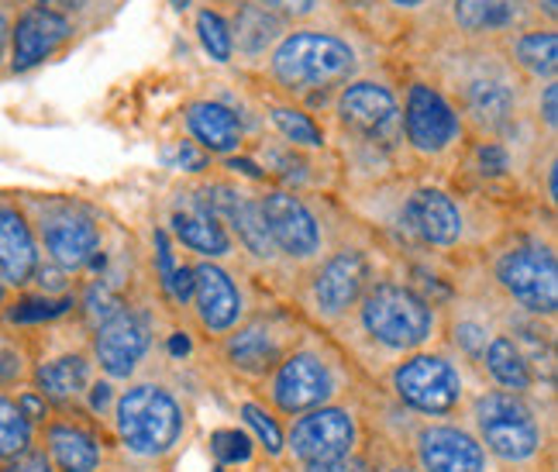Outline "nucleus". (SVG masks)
Listing matches in <instances>:
<instances>
[{
  "label": "nucleus",
  "instance_id": "3",
  "mask_svg": "<svg viewBox=\"0 0 558 472\" xmlns=\"http://www.w3.org/2000/svg\"><path fill=\"white\" fill-rule=\"evenodd\" d=\"M266 70L279 90L307 97L355 80L359 52L349 38L325 28H296L276 41L266 56Z\"/></svg>",
  "mask_w": 558,
  "mask_h": 472
},
{
  "label": "nucleus",
  "instance_id": "12",
  "mask_svg": "<svg viewBox=\"0 0 558 472\" xmlns=\"http://www.w3.org/2000/svg\"><path fill=\"white\" fill-rule=\"evenodd\" d=\"M456 97L465 128H476L480 135H500L521 114V76L513 66L489 62L459 80Z\"/></svg>",
  "mask_w": 558,
  "mask_h": 472
},
{
  "label": "nucleus",
  "instance_id": "1",
  "mask_svg": "<svg viewBox=\"0 0 558 472\" xmlns=\"http://www.w3.org/2000/svg\"><path fill=\"white\" fill-rule=\"evenodd\" d=\"M111 427L132 459L162 462L186 438L190 407L162 379H132L114 397Z\"/></svg>",
  "mask_w": 558,
  "mask_h": 472
},
{
  "label": "nucleus",
  "instance_id": "17",
  "mask_svg": "<svg viewBox=\"0 0 558 472\" xmlns=\"http://www.w3.org/2000/svg\"><path fill=\"white\" fill-rule=\"evenodd\" d=\"M190 307H193V317H197L204 335L225 338L228 331H234L245 320L248 300H245L242 287L234 283V276L221 263L201 259L197 266H193Z\"/></svg>",
  "mask_w": 558,
  "mask_h": 472
},
{
  "label": "nucleus",
  "instance_id": "18",
  "mask_svg": "<svg viewBox=\"0 0 558 472\" xmlns=\"http://www.w3.org/2000/svg\"><path fill=\"white\" fill-rule=\"evenodd\" d=\"M417 472H493V462L480 438L465 424L427 421L414 435Z\"/></svg>",
  "mask_w": 558,
  "mask_h": 472
},
{
  "label": "nucleus",
  "instance_id": "44",
  "mask_svg": "<svg viewBox=\"0 0 558 472\" xmlns=\"http://www.w3.org/2000/svg\"><path fill=\"white\" fill-rule=\"evenodd\" d=\"M8 49H11V17L0 11V62L8 59Z\"/></svg>",
  "mask_w": 558,
  "mask_h": 472
},
{
  "label": "nucleus",
  "instance_id": "45",
  "mask_svg": "<svg viewBox=\"0 0 558 472\" xmlns=\"http://www.w3.org/2000/svg\"><path fill=\"white\" fill-rule=\"evenodd\" d=\"M393 11H403V14H414V11H421V8H427L432 0H386Z\"/></svg>",
  "mask_w": 558,
  "mask_h": 472
},
{
  "label": "nucleus",
  "instance_id": "37",
  "mask_svg": "<svg viewBox=\"0 0 558 472\" xmlns=\"http://www.w3.org/2000/svg\"><path fill=\"white\" fill-rule=\"evenodd\" d=\"M252 4L266 8L269 14L283 17V21H307L325 8V0H252Z\"/></svg>",
  "mask_w": 558,
  "mask_h": 472
},
{
  "label": "nucleus",
  "instance_id": "5",
  "mask_svg": "<svg viewBox=\"0 0 558 472\" xmlns=\"http://www.w3.org/2000/svg\"><path fill=\"white\" fill-rule=\"evenodd\" d=\"M345 390V370H341V359L317 346L314 338L293 346L283 362L263 379V394L269 407L283 417H300L317 407H328Z\"/></svg>",
  "mask_w": 558,
  "mask_h": 472
},
{
  "label": "nucleus",
  "instance_id": "47",
  "mask_svg": "<svg viewBox=\"0 0 558 472\" xmlns=\"http://www.w3.org/2000/svg\"><path fill=\"white\" fill-rule=\"evenodd\" d=\"M8 296H11V290H8L4 283H0V311H4V307H8Z\"/></svg>",
  "mask_w": 558,
  "mask_h": 472
},
{
  "label": "nucleus",
  "instance_id": "13",
  "mask_svg": "<svg viewBox=\"0 0 558 472\" xmlns=\"http://www.w3.org/2000/svg\"><path fill=\"white\" fill-rule=\"evenodd\" d=\"M362 441L359 414L352 407L328 403L293 417L290 432L283 435V456L300 469L314 462H331L341 456H355Z\"/></svg>",
  "mask_w": 558,
  "mask_h": 472
},
{
  "label": "nucleus",
  "instance_id": "48",
  "mask_svg": "<svg viewBox=\"0 0 558 472\" xmlns=\"http://www.w3.org/2000/svg\"><path fill=\"white\" fill-rule=\"evenodd\" d=\"M221 4H234V0H221Z\"/></svg>",
  "mask_w": 558,
  "mask_h": 472
},
{
  "label": "nucleus",
  "instance_id": "6",
  "mask_svg": "<svg viewBox=\"0 0 558 472\" xmlns=\"http://www.w3.org/2000/svg\"><path fill=\"white\" fill-rule=\"evenodd\" d=\"M21 207L28 214L46 263L73 276L80 269H87L100 255V242H104L100 221L83 204L66 197H46V201H28Z\"/></svg>",
  "mask_w": 558,
  "mask_h": 472
},
{
  "label": "nucleus",
  "instance_id": "29",
  "mask_svg": "<svg viewBox=\"0 0 558 472\" xmlns=\"http://www.w3.org/2000/svg\"><path fill=\"white\" fill-rule=\"evenodd\" d=\"M283 28H287L283 17L269 14L266 8L252 4V0H239V14L231 21V41H234V49H239V56L263 59L272 52L276 41L287 35Z\"/></svg>",
  "mask_w": 558,
  "mask_h": 472
},
{
  "label": "nucleus",
  "instance_id": "42",
  "mask_svg": "<svg viewBox=\"0 0 558 472\" xmlns=\"http://www.w3.org/2000/svg\"><path fill=\"white\" fill-rule=\"evenodd\" d=\"M38 8H49V11H59V14H73V11H83L87 8V0H35Z\"/></svg>",
  "mask_w": 558,
  "mask_h": 472
},
{
  "label": "nucleus",
  "instance_id": "23",
  "mask_svg": "<svg viewBox=\"0 0 558 472\" xmlns=\"http://www.w3.org/2000/svg\"><path fill=\"white\" fill-rule=\"evenodd\" d=\"M41 266V249L25 207L0 197V283L8 290H28Z\"/></svg>",
  "mask_w": 558,
  "mask_h": 472
},
{
  "label": "nucleus",
  "instance_id": "4",
  "mask_svg": "<svg viewBox=\"0 0 558 472\" xmlns=\"http://www.w3.org/2000/svg\"><path fill=\"white\" fill-rule=\"evenodd\" d=\"M469 432L480 438L489 462H500L507 469L531 465L545 452L542 417L521 394L483 390L469 403Z\"/></svg>",
  "mask_w": 558,
  "mask_h": 472
},
{
  "label": "nucleus",
  "instance_id": "20",
  "mask_svg": "<svg viewBox=\"0 0 558 472\" xmlns=\"http://www.w3.org/2000/svg\"><path fill=\"white\" fill-rule=\"evenodd\" d=\"M97 379L90 349H62L52 355H32L28 383L46 397L56 411H70L87 400V390Z\"/></svg>",
  "mask_w": 558,
  "mask_h": 472
},
{
  "label": "nucleus",
  "instance_id": "22",
  "mask_svg": "<svg viewBox=\"0 0 558 472\" xmlns=\"http://www.w3.org/2000/svg\"><path fill=\"white\" fill-rule=\"evenodd\" d=\"M403 221L414 231V239L432 249H456L465 239V214L452 193L438 186L414 190L403 204Z\"/></svg>",
  "mask_w": 558,
  "mask_h": 472
},
{
  "label": "nucleus",
  "instance_id": "33",
  "mask_svg": "<svg viewBox=\"0 0 558 472\" xmlns=\"http://www.w3.org/2000/svg\"><path fill=\"white\" fill-rule=\"evenodd\" d=\"M197 38L204 52L214 59V62H231L234 59V41H231V21L221 14V11H197Z\"/></svg>",
  "mask_w": 558,
  "mask_h": 472
},
{
  "label": "nucleus",
  "instance_id": "41",
  "mask_svg": "<svg viewBox=\"0 0 558 472\" xmlns=\"http://www.w3.org/2000/svg\"><path fill=\"white\" fill-rule=\"evenodd\" d=\"M0 472H56V469H52L49 456L35 445L32 452H25V456H17V459H11V462L0 465Z\"/></svg>",
  "mask_w": 558,
  "mask_h": 472
},
{
  "label": "nucleus",
  "instance_id": "28",
  "mask_svg": "<svg viewBox=\"0 0 558 472\" xmlns=\"http://www.w3.org/2000/svg\"><path fill=\"white\" fill-rule=\"evenodd\" d=\"M507 46V59H510V66L531 76V80H538V83H548L555 80L558 73V32L551 25H534L527 32H518L513 38L504 41Z\"/></svg>",
  "mask_w": 558,
  "mask_h": 472
},
{
  "label": "nucleus",
  "instance_id": "40",
  "mask_svg": "<svg viewBox=\"0 0 558 472\" xmlns=\"http://www.w3.org/2000/svg\"><path fill=\"white\" fill-rule=\"evenodd\" d=\"M300 472H373V462L366 456H341V459H331V462H314V465H304Z\"/></svg>",
  "mask_w": 558,
  "mask_h": 472
},
{
  "label": "nucleus",
  "instance_id": "14",
  "mask_svg": "<svg viewBox=\"0 0 558 472\" xmlns=\"http://www.w3.org/2000/svg\"><path fill=\"white\" fill-rule=\"evenodd\" d=\"M263 221L272 234V242L287 263L314 266L328 255L325 225L311 210V204L293 190H266L259 197Z\"/></svg>",
  "mask_w": 558,
  "mask_h": 472
},
{
  "label": "nucleus",
  "instance_id": "8",
  "mask_svg": "<svg viewBox=\"0 0 558 472\" xmlns=\"http://www.w3.org/2000/svg\"><path fill=\"white\" fill-rule=\"evenodd\" d=\"M373 283V263L359 245H341L311 266L304 304L320 325L338 328L355 314L362 293Z\"/></svg>",
  "mask_w": 558,
  "mask_h": 472
},
{
  "label": "nucleus",
  "instance_id": "35",
  "mask_svg": "<svg viewBox=\"0 0 558 472\" xmlns=\"http://www.w3.org/2000/svg\"><path fill=\"white\" fill-rule=\"evenodd\" d=\"M73 307V296H38V300H25L14 311H8L11 325H38V320H56Z\"/></svg>",
  "mask_w": 558,
  "mask_h": 472
},
{
  "label": "nucleus",
  "instance_id": "38",
  "mask_svg": "<svg viewBox=\"0 0 558 472\" xmlns=\"http://www.w3.org/2000/svg\"><path fill=\"white\" fill-rule=\"evenodd\" d=\"M252 441L242 435V432H218L210 438V448H214V456H218L221 462H245L248 459V448Z\"/></svg>",
  "mask_w": 558,
  "mask_h": 472
},
{
  "label": "nucleus",
  "instance_id": "32",
  "mask_svg": "<svg viewBox=\"0 0 558 472\" xmlns=\"http://www.w3.org/2000/svg\"><path fill=\"white\" fill-rule=\"evenodd\" d=\"M269 118L276 124V132L296 148H320V145H325V132H320V124L311 114L300 111V107H293V104H272Z\"/></svg>",
  "mask_w": 558,
  "mask_h": 472
},
{
  "label": "nucleus",
  "instance_id": "15",
  "mask_svg": "<svg viewBox=\"0 0 558 472\" xmlns=\"http://www.w3.org/2000/svg\"><path fill=\"white\" fill-rule=\"evenodd\" d=\"M338 124L376 148H397L403 142L400 132V104L397 94L376 80H349L335 104Z\"/></svg>",
  "mask_w": 558,
  "mask_h": 472
},
{
  "label": "nucleus",
  "instance_id": "43",
  "mask_svg": "<svg viewBox=\"0 0 558 472\" xmlns=\"http://www.w3.org/2000/svg\"><path fill=\"white\" fill-rule=\"evenodd\" d=\"M531 4V11L538 14V17H545L548 25L555 28V21H558V0H527Z\"/></svg>",
  "mask_w": 558,
  "mask_h": 472
},
{
  "label": "nucleus",
  "instance_id": "10",
  "mask_svg": "<svg viewBox=\"0 0 558 472\" xmlns=\"http://www.w3.org/2000/svg\"><path fill=\"white\" fill-rule=\"evenodd\" d=\"M156 346V317L148 307L124 304L90 335V359L97 373L111 383H128Z\"/></svg>",
  "mask_w": 558,
  "mask_h": 472
},
{
  "label": "nucleus",
  "instance_id": "24",
  "mask_svg": "<svg viewBox=\"0 0 558 472\" xmlns=\"http://www.w3.org/2000/svg\"><path fill=\"white\" fill-rule=\"evenodd\" d=\"M41 452L49 456L56 472H100L104 469V441L90 424L76 417H52L38 432Z\"/></svg>",
  "mask_w": 558,
  "mask_h": 472
},
{
  "label": "nucleus",
  "instance_id": "11",
  "mask_svg": "<svg viewBox=\"0 0 558 472\" xmlns=\"http://www.w3.org/2000/svg\"><path fill=\"white\" fill-rule=\"evenodd\" d=\"M400 132L403 142L421 159H445L456 153V145L465 135V124L448 100L432 83H411L400 107Z\"/></svg>",
  "mask_w": 558,
  "mask_h": 472
},
{
  "label": "nucleus",
  "instance_id": "34",
  "mask_svg": "<svg viewBox=\"0 0 558 472\" xmlns=\"http://www.w3.org/2000/svg\"><path fill=\"white\" fill-rule=\"evenodd\" d=\"M242 417H245V424L255 432V441H259V445L266 448V456H269V459H279V456H283V432H279L276 417L266 411L263 403H242Z\"/></svg>",
  "mask_w": 558,
  "mask_h": 472
},
{
  "label": "nucleus",
  "instance_id": "30",
  "mask_svg": "<svg viewBox=\"0 0 558 472\" xmlns=\"http://www.w3.org/2000/svg\"><path fill=\"white\" fill-rule=\"evenodd\" d=\"M35 445H38V432H35V424L21 414L14 390H0V465L32 452Z\"/></svg>",
  "mask_w": 558,
  "mask_h": 472
},
{
  "label": "nucleus",
  "instance_id": "39",
  "mask_svg": "<svg viewBox=\"0 0 558 472\" xmlns=\"http://www.w3.org/2000/svg\"><path fill=\"white\" fill-rule=\"evenodd\" d=\"M538 121L548 132V138H555V132H558V83L555 80H548L538 94Z\"/></svg>",
  "mask_w": 558,
  "mask_h": 472
},
{
  "label": "nucleus",
  "instance_id": "26",
  "mask_svg": "<svg viewBox=\"0 0 558 472\" xmlns=\"http://www.w3.org/2000/svg\"><path fill=\"white\" fill-rule=\"evenodd\" d=\"M186 132L210 156H231L245 142V128L231 107L218 100H193L186 107Z\"/></svg>",
  "mask_w": 558,
  "mask_h": 472
},
{
  "label": "nucleus",
  "instance_id": "46",
  "mask_svg": "<svg viewBox=\"0 0 558 472\" xmlns=\"http://www.w3.org/2000/svg\"><path fill=\"white\" fill-rule=\"evenodd\" d=\"M386 472H417V469H414V465H407V462H397V465H390Z\"/></svg>",
  "mask_w": 558,
  "mask_h": 472
},
{
  "label": "nucleus",
  "instance_id": "19",
  "mask_svg": "<svg viewBox=\"0 0 558 472\" xmlns=\"http://www.w3.org/2000/svg\"><path fill=\"white\" fill-rule=\"evenodd\" d=\"M448 17L462 38L497 49L518 32L542 25L527 0H448Z\"/></svg>",
  "mask_w": 558,
  "mask_h": 472
},
{
  "label": "nucleus",
  "instance_id": "2",
  "mask_svg": "<svg viewBox=\"0 0 558 472\" xmlns=\"http://www.w3.org/2000/svg\"><path fill=\"white\" fill-rule=\"evenodd\" d=\"M352 317L373 349L397 359L427 349L441 331V317L432 300L411 283L397 280H373Z\"/></svg>",
  "mask_w": 558,
  "mask_h": 472
},
{
  "label": "nucleus",
  "instance_id": "27",
  "mask_svg": "<svg viewBox=\"0 0 558 472\" xmlns=\"http://www.w3.org/2000/svg\"><path fill=\"white\" fill-rule=\"evenodd\" d=\"M480 362L489 373V379L497 383V390L527 397L534 390V383H538V373H534L531 359L524 355V349L510 335H493L489 346L480 355Z\"/></svg>",
  "mask_w": 558,
  "mask_h": 472
},
{
  "label": "nucleus",
  "instance_id": "9",
  "mask_svg": "<svg viewBox=\"0 0 558 472\" xmlns=\"http://www.w3.org/2000/svg\"><path fill=\"white\" fill-rule=\"evenodd\" d=\"M493 283L531 317H555L558 311V259L542 242H513L493 263Z\"/></svg>",
  "mask_w": 558,
  "mask_h": 472
},
{
  "label": "nucleus",
  "instance_id": "25",
  "mask_svg": "<svg viewBox=\"0 0 558 472\" xmlns=\"http://www.w3.org/2000/svg\"><path fill=\"white\" fill-rule=\"evenodd\" d=\"M173 234L183 249H190L193 255H201V259H210V263H221L234 252L231 231L201 197H190L173 210Z\"/></svg>",
  "mask_w": 558,
  "mask_h": 472
},
{
  "label": "nucleus",
  "instance_id": "31",
  "mask_svg": "<svg viewBox=\"0 0 558 472\" xmlns=\"http://www.w3.org/2000/svg\"><path fill=\"white\" fill-rule=\"evenodd\" d=\"M32 341L21 338V331L0 328V390L28 383L32 376Z\"/></svg>",
  "mask_w": 558,
  "mask_h": 472
},
{
  "label": "nucleus",
  "instance_id": "16",
  "mask_svg": "<svg viewBox=\"0 0 558 472\" xmlns=\"http://www.w3.org/2000/svg\"><path fill=\"white\" fill-rule=\"evenodd\" d=\"M293 346L296 335L283 320L255 314L221 338V359L234 373H242L248 379H266Z\"/></svg>",
  "mask_w": 558,
  "mask_h": 472
},
{
  "label": "nucleus",
  "instance_id": "21",
  "mask_svg": "<svg viewBox=\"0 0 558 472\" xmlns=\"http://www.w3.org/2000/svg\"><path fill=\"white\" fill-rule=\"evenodd\" d=\"M76 25L70 14H59L49 8H25L17 14V21H11V73H28L38 62H46L49 56H56L66 41L73 38Z\"/></svg>",
  "mask_w": 558,
  "mask_h": 472
},
{
  "label": "nucleus",
  "instance_id": "7",
  "mask_svg": "<svg viewBox=\"0 0 558 472\" xmlns=\"http://www.w3.org/2000/svg\"><path fill=\"white\" fill-rule=\"evenodd\" d=\"M393 397L421 417H448L465 407L469 383L465 373L441 352H411L397 359L390 370Z\"/></svg>",
  "mask_w": 558,
  "mask_h": 472
},
{
  "label": "nucleus",
  "instance_id": "36",
  "mask_svg": "<svg viewBox=\"0 0 558 472\" xmlns=\"http://www.w3.org/2000/svg\"><path fill=\"white\" fill-rule=\"evenodd\" d=\"M489 338H493V331L486 328V320H480V317H459L456 325H452V341H456V349H459L465 359H472V362H480L483 349L489 346Z\"/></svg>",
  "mask_w": 558,
  "mask_h": 472
}]
</instances>
